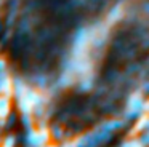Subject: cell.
<instances>
[{
    "mask_svg": "<svg viewBox=\"0 0 149 147\" xmlns=\"http://www.w3.org/2000/svg\"><path fill=\"white\" fill-rule=\"evenodd\" d=\"M0 147H16V136L15 134H7L2 137V146Z\"/></svg>",
    "mask_w": 149,
    "mask_h": 147,
    "instance_id": "1",
    "label": "cell"
},
{
    "mask_svg": "<svg viewBox=\"0 0 149 147\" xmlns=\"http://www.w3.org/2000/svg\"><path fill=\"white\" fill-rule=\"evenodd\" d=\"M2 137L3 136H2V130H0V146H2Z\"/></svg>",
    "mask_w": 149,
    "mask_h": 147,
    "instance_id": "2",
    "label": "cell"
}]
</instances>
